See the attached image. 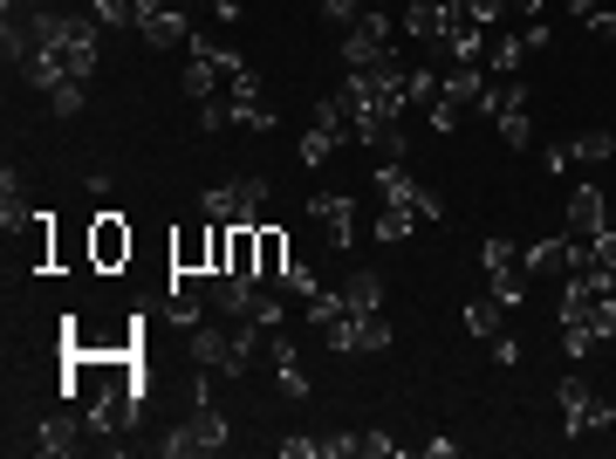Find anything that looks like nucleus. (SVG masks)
<instances>
[{
    "mask_svg": "<svg viewBox=\"0 0 616 459\" xmlns=\"http://www.w3.org/2000/svg\"><path fill=\"white\" fill-rule=\"evenodd\" d=\"M131 226H123V213H96L90 220V268H103V274H117L123 261H131Z\"/></svg>",
    "mask_w": 616,
    "mask_h": 459,
    "instance_id": "nucleus-10",
    "label": "nucleus"
},
{
    "mask_svg": "<svg viewBox=\"0 0 616 459\" xmlns=\"http://www.w3.org/2000/svg\"><path fill=\"white\" fill-rule=\"evenodd\" d=\"M356 452H370V459H391V452H398V439H391V432H356Z\"/></svg>",
    "mask_w": 616,
    "mask_h": 459,
    "instance_id": "nucleus-38",
    "label": "nucleus"
},
{
    "mask_svg": "<svg viewBox=\"0 0 616 459\" xmlns=\"http://www.w3.org/2000/svg\"><path fill=\"white\" fill-rule=\"evenodd\" d=\"M253 240H261V282L274 289L281 274H288V234H281L274 220H261V226H253Z\"/></svg>",
    "mask_w": 616,
    "mask_h": 459,
    "instance_id": "nucleus-20",
    "label": "nucleus"
},
{
    "mask_svg": "<svg viewBox=\"0 0 616 459\" xmlns=\"http://www.w3.org/2000/svg\"><path fill=\"white\" fill-rule=\"evenodd\" d=\"M226 439H234V425H226L220 404H192V419L171 425L165 439H158V452H165V459H199V452H220Z\"/></svg>",
    "mask_w": 616,
    "mask_h": 459,
    "instance_id": "nucleus-2",
    "label": "nucleus"
},
{
    "mask_svg": "<svg viewBox=\"0 0 616 459\" xmlns=\"http://www.w3.org/2000/svg\"><path fill=\"white\" fill-rule=\"evenodd\" d=\"M603 226H609V220H603V192H596V186H576V192H569V234L589 240V234H603Z\"/></svg>",
    "mask_w": 616,
    "mask_h": 459,
    "instance_id": "nucleus-18",
    "label": "nucleus"
},
{
    "mask_svg": "<svg viewBox=\"0 0 616 459\" xmlns=\"http://www.w3.org/2000/svg\"><path fill=\"white\" fill-rule=\"evenodd\" d=\"M479 261H486V274H500V268H521V254H513V240H500V234H494V240L479 247Z\"/></svg>",
    "mask_w": 616,
    "mask_h": 459,
    "instance_id": "nucleus-32",
    "label": "nucleus"
},
{
    "mask_svg": "<svg viewBox=\"0 0 616 459\" xmlns=\"http://www.w3.org/2000/svg\"><path fill=\"white\" fill-rule=\"evenodd\" d=\"M494 302H500V309H521V302H528V282H521L513 268H500V274H494Z\"/></svg>",
    "mask_w": 616,
    "mask_h": 459,
    "instance_id": "nucleus-31",
    "label": "nucleus"
},
{
    "mask_svg": "<svg viewBox=\"0 0 616 459\" xmlns=\"http://www.w3.org/2000/svg\"><path fill=\"white\" fill-rule=\"evenodd\" d=\"M569 254H576V240H534V247L521 254V268H528V274H555V268L569 274Z\"/></svg>",
    "mask_w": 616,
    "mask_h": 459,
    "instance_id": "nucleus-22",
    "label": "nucleus"
},
{
    "mask_svg": "<svg viewBox=\"0 0 616 459\" xmlns=\"http://www.w3.org/2000/svg\"><path fill=\"white\" fill-rule=\"evenodd\" d=\"M404 35L411 42H446V0H404Z\"/></svg>",
    "mask_w": 616,
    "mask_h": 459,
    "instance_id": "nucleus-16",
    "label": "nucleus"
},
{
    "mask_svg": "<svg viewBox=\"0 0 616 459\" xmlns=\"http://www.w3.org/2000/svg\"><path fill=\"white\" fill-rule=\"evenodd\" d=\"M521 62H528V42H521V35H507V28H500L494 42H486V69H494V75H513Z\"/></svg>",
    "mask_w": 616,
    "mask_h": 459,
    "instance_id": "nucleus-24",
    "label": "nucleus"
},
{
    "mask_svg": "<svg viewBox=\"0 0 616 459\" xmlns=\"http://www.w3.org/2000/svg\"><path fill=\"white\" fill-rule=\"evenodd\" d=\"M322 459H356V439L350 432H322Z\"/></svg>",
    "mask_w": 616,
    "mask_h": 459,
    "instance_id": "nucleus-42",
    "label": "nucleus"
},
{
    "mask_svg": "<svg viewBox=\"0 0 616 459\" xmlns=\"http://www.w3.org/2000/svg\"><path fill=\"white\" fill-rule=\"evenodd\" d=\"M83 90H90V83H75V75H69V83H56V90H48V110H56V117H75V110H83Z\"/></svg>",
    "mask_w": 616,
    "mask_h": 459,
    "instance_id": "nucleus-30",
    "label": "nucleus"
},
{
    "mask_svg": "<svg viewBox=\"0 0 616 459\" xmlns=\"http://www.w3.org/2000/svg\"><path fill=\"white\" fill-rule=\"evenodd\" d=\"M199 123H205V131H226V123H240V110L213 96V104H199Z\"/></svg>",
    "mask_w": 616,
    "mask_h": 459,
    "instance_id": "nucleus-37",
    "label": "nucleus"
},
{
    "mask_svg": "<svg viewBox=\"0 0 616 459\" xmlns=\"http://www.w3.org/2000/svg\"><path fill=\"white\" fill-rule=\"evenodd\" d=\"M343 309H350V316H377V309H383V282H377V268L343 274Z\"/></svg>",
    "mask_w": 616,
    "mask_h": 459,
    "instance_id": "nucleus-17",
    "label": "nucleus"
},
{
    "mask_svg": "<svg viewBox=\"0 0 616 459\" xmlns=\"http://www.w3.org/2000/svg\"><path fill=\"white\" fill-rule=\"evenodd\" d=\"M0 220H8V234L35 220V213H28V199H21V178H14V172H0Z\"/></svg>",
    "mask_w": 616,
    "mask_h": 459,
    "instance_id": "nucleus-25",
    "label": "nucleus"
},
{
    "mask_svg": "<svg viewBox=\"0 0 616 459\" xmlns=\"http://www.w3.org/2000/svg\"><path fill=\"white\" fill-rule=\"evenodd\" d=\"M186 350H192V364H199V370H226V377H240V370H247V356L234 350V329H205V322H199Z\"/></svg>",
    "mask_w": 616,
    "mask_h": 459,
    "instance_id": "nucleus-12",
    "label": "nucleus"
},
{
    "mask_svg": "<svg viewBox=\"0 0 616 459\" xmlns=\"http://www.w3.org/2000/svg\"><path fill=\"white\" fill-rule=\"evenodd\" d=\"M274 289H281V295H301V302H308V295H316V274H308V268H295V261H288V274H281V282H274Z\"/></svg>",
    "mask_w": 616,
    "mask_h": 459,
    "instance_id": "nucleus-36",
    "label": "nucleus"
},
{
    "mask_svg": "<svg viewBox=\"0 0 616 459\" xmlns=\"http://www.w3.org/2000/svg\"><path fill=\"white\" fill-rule=\"evenodd\" d=\"M439 104V69H411V110Z\"/></svg>",
    "mask_w": 616,
    "mask_h": 459,
    "instance_id": "nucleus-29",
    "label": "nucleus"
},
{
    "mask_svg": "<svg viewBox=\"0 0 616 459\" xmlns=\"http://www.w3.org/2000/svg\"><path fill=\"white\" fill-rule=\"evenodd\" d=\"M486 350H494V364H500V370H513V364H521V343H513V337H494Z\"/></svg>",
    "mask_w": 616,
    "mask_h": 459,
    "instance_id": "nucleus-43",
    "label": "nucleus"
},
{
    "mask_svg": "<svg viewBox=\"0 0 616 459\" xmlns=\"http://www.w3.org/2000/svg\"><path fill=\"white\" fill-rule=\"evenodd\" d=\"M90 8H96V0H90Z\"/></svg>",
    "mask_w": 616,
    "mask_h": 459,
    "instance_id": "nucleus-48",
    "label": "nucleus"
},
{
    "mask_svg": "<svg viewBox=\"0 0 616 459\" xmlns=\"http://www.w3.org/2000/svg\"><path fill=\"white\" fill-rule=\"evenodd\" d=\"M220 62L213 56H199V48H186V75H178V83H186V96H192V104H213V90H220Z\"/></svg>",
    "mask_w": 616,
    "mask_h": 459,
    "instance_id": "nucleus-19",
    "label": "nucleus"
},
{
    "mask_svg": "<svg viewBox=\"0 0 616 459\" xmlns=\"http://www.w3.org/2000/svg\"><path fill=\"white\" fill-rule=\"evenodd\" d=\"M308 213L322 220V240L336 247V254L356 247V199L350 192H316V199H308Z\"/></svg>",
    "mask_w": 616,
    "mask_h": 459,
    "instance_id": "nucleus-11",
    "label": "nucleus"
},
{
    "mask_svg": "<svg viewBox=\"0 0 616 459\" xmlns=\"http://www.w3.org/2000/svg\"><path fill=\"white\" fill-rule=\"evenodd\" d=\"M569 144H576V165H596V158H609V151H616V131H582Z\"/></svg>",
    "mask_w": 616,
    "mask_h": 459,
    "instance_id": "nucleus-27",
    "label": "nucleus"
},
{
    "mask_svg": "<svg viewBox=\"0 0 616 459\" xmlns=\"http://www.w3.org/2000/svg\"><path fill=\"white\" fill-rule=\"evenodd\" d=\"M322 343L329 350H336V356H370V350H391V322H383V309L377 316H336V322H329L322 329Z\"/></svg>",
    "mask_w": 616,
    "mask_h": 459,
    "instance_id": "nucleus-6",
    "label": "nucleus"
},
{
    "mask_svg": "<svg viewBox=\"0 0 616 459\" xmlns=\"http://www.w3.org/2000/svg\"><path fill=\"white\" fill-rule=\"evenodd\" d=\"M494 123H500V138H507V151H521L528 138H534V123H528V83H500V110H494Z\"/></svg>",
    "mask_w": 616,
    "mask_h": 459,
    "instance_id": "nucleus-14",
    "label": "nucleus"
},
{
    "mask_svg": "<svg viewBox=\"0 0 616 459\" xmlns=\"http://www.w3.org/2000/svg\"><path fill=\"white\" fill-rule=\"evenodd\" d=\"M171 274H213V220L171 234Z\"/></svg>",
    "mask_w": 616,
    "mask_h": 459,
    "instance_id": "nucleus-15",
    "label": "nucleus"
},
{
    "mask_svg": "<svg viewBox=\"0 0 616 459\" xmlns=\"http://www.w3.org/2000/svg\"><path fill=\"white\" fill-rule=\"evenodd\" d=\"M281 459H322V432H295V439H281Z\"/></svg>",
    "mask_w": 616,
    "mask_h": 459,
    "instance_id": "nucleus-35",
    "label": "nucleus"
},
{
    "mask_svg": "<svg viewBox=\"0 0 616 459\" xmlns=\"http://www.w3.org/2000/svg\"><path fill=\"white\" fill-rule=\"evenodd\" d=\"M268 350H274V385L288 391V398H308V370H301V356H295V343H288V337H274Z\"/></svg>",
    "mask_w": 616,
    "mask_h": 459,
    "instance_id": "nucleus-21",
    "label": "nucleus"
},
{
    "mask_svg": "<svg viewBox=\"0 0 616 459\" xmlns=\"http://www.w3.org/2000/svg\"><path fill=\"white\" fill-rule=\"evenodd\" d=\"M500 316H507L500 302H494V295H479V302H466V316H459V322H466V337L494 343V337H500Z\"/></svg>",
    "mask_w": 616,
    "mask_h": 459,
    "instance_id": "nucleus-23",
    "label": "nucleus"
},
{
    "mask_svg": "<svg viewBox=\"0 0 616 459\" xmlns=\"http://www.w3.org/2000/svg\"><path fill=\"white\" fill-rule=\"evenodd\" d=\"M14 8H48V0H8V14H14Z\"/></svg>",
    "mask_w": 616,
    "mask_h": 459,
    "instance_id": "nucleus-47",
    "label": "nucleus"
},
{
    "mask_svg": "<svg viewBox=\"0 0 616 459\" xmlns=\"http://www.w3.org/2000/svg\"><path fill=\"white\" fill-rule=\"evenodd\" d=\"M336 144H350V110H343V96H322L316 117H308V131H301V144H295V158L301 165H329Z\"/></svg>",
    "mask_w": 616,
    "mask_h": 459,
    "instance_id": "nucleus-3",
    "label": "nucleus"
},
{
    "mask_svg": "<svg viewBox=\"0 0 616 459\" xmlns=\"http://www.w3.org/2000/svg\"><path fill=\"white\" fill-rule=\"evenodd\" d=\"M561 165H576V144H569V138H555V144L542 151V172H555V178H561Z\"/></svg>",
    "mask_w": 616,
    "mask_h": 459,
    "instance_id": "nucleus-39",
    "label": "nucleus"
},
{
    "mask_svg": "<svg viewBox=\"0 0 616 459\" xmlns=\"http://www.w3.org/2000/svg\"><path fill=\"white\" fill-rule=\"evenodd\" d=\"M301 309H308V322H316V329H329V322L343 316V289H336V295H329V289H316V295L301 302Z\"/></svg>",
    "mask_w": 616,
    "mask_h": 459,
    "instance_id": "nucleus-28",
    "label": "nucleus"
},
{
    "mask_svg": "<svg viewBox=\"0 0 616 459\" xmlns=\"http://www.w3.org/2000/svg\"><path fill=\"white\" fill-rule=\"evenodd\" d=\"M83 425H90V419H75V412H48V419L35 425V452H42V459L83 452Z\"/></svg>",
    "mask_w": 616,
    "mask_h": 459,
    "instance_id": "nucleus-13",
    "label": "nucleus"
},
{
    "mask_svg": "<svg viewBox=\"0 0 616 459\" xmlns=\"http://www.w3.org/2000/svg\"><path fill=\"white\" fill-rule=\"evenodd\" d=\"M350 144H364L377 165H383V158H398V165H404V117H391V110H364V117H350Z\"/></svg>",
    "mask_w": 616,
    "mask_h": 459,
    "instance_id": "nucleus-9",
    "label": "nucleus"
},
{
    "mask_svg": "<svg viewBox=\"0 0 616 459\" xmlns=\"http://www.w3.org/2000/svg\"><path fill=\"white\" fill-rule=\"evenodd\" d=\"M234 110H240L247 131H274V110H268V104H234Z\"/></svg>",
    "mask_w": 616,
    "mask_h": 459,
    "instance_id": "nucleus-41",
    "label": "nucleus"
},
{
    "mask_svg": "<svg viewBox=\"0 0 616 459\" xmlns=\"http://www.w3.org/2000/svg\"><path fill=\"white\" fill-rule=\"evenodd\" d=\"M316 14L329 21V28H350V21L364 14V0H316Z\"/></svg>",
    "mask_w": 616,
    "mask_h": 459,
    "instance_id": "nucleus-33",
    "label": "nucleus"
},
{
    "mask_svg": "<svg viewBox=\"0 0 616 459\" xmlns=\"http://www.w3.org/2000/svg\"><path fill=\"white\" fill-rule=\"evenodd\" d=\"M370 178H377V199H383V207H404V213H418V220H446V199L431 192V186H418L398 158H383Z\"/></svg>",
    "mask_w": 616,
    "mask_h": 459,
    "instance_id": "nucleus-4",
    "label": "nucleus"
},
{
    "mask_svg": "<svg viewBox=\"0 0 616 459\" xmlns=\"http://www.w3.org/2000/svg\"><path fill=\"white\" fill-rule=\"evenodd\" d=\"M268 178L261 172H247V178H226V186H205L199 192V207H205V220H226V226H261V213H268Z\"/></svg>",
    "mask_w": 616,
    "mask_h": 459,
    "instance_id": "nucleus-1",
    "label": "nucleus"
},
{
    "mask_svg": "<svg viewBox=\"0 0 616 459\" xmlns=\"http://www.w3.org/2000/svg\"><path fill=\"white\" fill-rule=\"evenodd\" d=\"M589 254H596V261L616 274V226H603V234H589Z\"/></svg>",
    "mask_w": 616,
    "mask_h": 459,
    "instance_id": "nucleus-40",
    "label": "nucleus"
},
{
    "mask_svg": "<svg viewBox=\"0 0 616 459\" xmlns=\"http://www.w3.org/2000/svg\"><path fill=\"white\" fill-rule=\"evenodd\" d=\"M240 8H247V0H213V14H220V21H240Z\"/></svg>",
    "mask_w": 616,
    "mask_h": 459,
    "instance_id": "nucleus-46",
    "label": "nucleus"
},
{
    "mask_svg": "<svg viewBox=\"0 0 616 459\" xmlns=\"http://www.w3.org/2000/svg\"><path fill=\"white\" fill-rule=\"evenodd\" d=\"M138 35H144L151 48H186L199 28L186 21V8H178V0H138Z\"/></svg>",
    "mask_w": 616,
    "mask_h": 459,
    "instance_id": "nucleus-7",
    "label": "nucleus"
},
{
    "mask_svg": "<svg viewBox=\"0 0 616 459\" xmlns=\"http://www.w3.org/2000/svg\"><path fill=\"white\" fill-rule=\"evenodd\" d=\"M234 104H261V69H253V62L234 69Z\"/></svg>",
    "mask_w": 616,
    "mask_h": 459,
    "instance_id": "nucleus-34",
    "label": "nucleus"
},
{
    "mask_svg": "<svg viewBox=\"0 0 616 459\" xmlns=\"http://www.w3.org/2000/svg\"><path fill=\"white\" fill-rule=\"evenodd\" d=\"M521 42H528V48H548V42H555V28H548V21H542V14H534V21H528V28H521Z\"/></svg>",
    "mask_w": 616,
    "mask_h": 459,
    "instance_id": "nucleus-44",
    "label": "nucleus"
},
{
    "mask_svg": "<svg viewBox=\"0 0 616 459\" xmlns=\"http://www.w3.org/2000/svg\"><path fill=\"white\" fill-rule=\"evenodd\" d=\"M466 8H473V14L486 21V28H494V21H500V0H466Z\"/></svg>",
    "mask_w": 616,
    "mask_h": 459,
    "instance_id": "nucleus-45",
    "label": "nucleus"
},
{
    "mask_svg": "<svg viewBox=\"0 0 616 459\" xmlns=\"http://www.w3.org/2000/svg\"><path fill=\"white\" fill-rule=\"evenodd\" d=\"M383 42H391V14H383V8L356 14L350 28H343V62L350 69H377L383 62Z\"/></svg>",
    "mask_w": 616,
    "mask_h": 459,
    "instance_id": "nucleus-8",
    "label": "nucleus"
},
{
    "mask_svg": "<svg viewBox=\"0 0 616 459\" xmlns=\"http://www.w3.org/2000/svg\"><path fill=\"white\" fill-rule=\"evenodd\" d=\"M411 226H418V213L383 207V220H377V240H383V247H398V240H411Z\"/></svg>",
    "mask_w": 616,
    "mask_h": 459,
    "instance_id": "nucleus-26",
    "label": "nucleus"
},
{
    "mask_svg": "<svg viewBox=\"0 0 616 459\" xmlns=\"http://www.w3.org/2000/svg\"><path fill=\"white\" fill-rule=\"evenodd\" d=\"M616 404H603L582 377H561V439H589V432H609Z\"/></svg>",
    "mask_w": 616,
    "mask_h": 459,
    "instance_id": "nucleus-5",
    "label": "nucleus"
}]
</instances>
